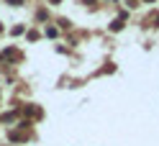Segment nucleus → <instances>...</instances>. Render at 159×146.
I'll use <instances>...</instances> for the list:
<instances>
[{
  "label": "nucleus",
  "mask_w": 159,
  "mask_h": 146,
  "mask_svg": "<svg viewBox=\"0 0 159 146\" xmlns=\"http://www.w3.org/2000/svg\"><path fill=\"white\" fill-rule=\"evenodd\" d=\"M5 3H8V5H13V8H18V5H23L26 0H5Z\"/></svg>",
  "instance_id": "6"
},
{
  "label": "nucleus",
  "mask_w": 159,
  "mask_h": 146,
  "mask_svg": "<svg viewBox=\"0 0 159 146\" xmlns=\"http://www.w3.org/2000/svg\"><path fill=\"white\" fill-rule=\"evenodd\" d=\"M23 113H26V115H34V118H41V110L34 108V105H31V108H23Z\"/></svg>",
  "instance_id": "3"
},
{
  "label": "nucleus",
  "mask_w": 159,
  "mask_h": 146,
  "mask_svg": "<svg viewBox=\"0 0 159 146\" xmlns=\"http://www.w3.org/2000/svg\"><path fill=\"white\" fill-rule=\"evenodd\" d=\"M57 3H59V0H52V5H57Z\"/></svg>",
  "instance_id": "8"
},
{
  "label": "nucleus",
  "mask_w": 159,
  "mask_h": 146,
  "mask_svg": "<svg viewBox=\"0 0 159 146\" xmlns=\"http://www.w3.org/2000/svg\"><path fill=\"white\" fill-rule=\"evenodd\" d=\"M8 136H11V141H26V128H21V131H11Z\"/></svg>",
  "instance_id": "1"
},
{
  "label": "nucleus",
  "mask_w": 159,
  "mask_h": 146,
  "mask_svg": "<svg viewBox=\"0 0 159 146\" xmlns=\"http://www.w3.org/2000/svg\"><path fill=\"white\" fill-rule=\"evenodd\" d=\"M152 21H157L154 26H159V13H157V15H152Z\"/></svg>",
  "instance_id": "7"
},
{
  "label": "nucleus",
  "mask_w": 159,
  "mask_h": 146,
  "mask_svg": "<svg viewBox=\"0 0 159 146\" xmlns=\"http://www.w3.org/2000/svg\"><path fill=\"white\" fill-rule=\"evenodd\" d=\"M108 28H111V31H121V28H123V15L116 18V21H111V26H108Z\"/></svg>",
  "instance_id": "2"
},
{
  "label": "nucleus",
  "mask_w": 159,
  "mask_h": 146,
  "mask_svg": "<svg viewBox=\"0 0 159 146\" xmlns=\"http://www.w3.org/2000/svg\"><path fill=\"white\" fill-rule=\"evenodd\" d=\"M144 3H154V0H144Z\"/></svg>",
  "instance_id": "9"
},
{
  "label": "nucleus",
  "mask_w": 159,
  "mask_h": 146,
  "mask_svg": "<svg viewBox=\"0 0 159 146\" xmlns=\"http://www.w3.org/2000/svg\"><path fill=\"white\" fill-rule=\"evenodd\" d=\"M44 33H46L49 38H54V36H59V31H57L54 26H46V28H44Z\"/></svg>",
  "instance_id": "5"
},
{
  "label": "nucleus",
  "mask_w": 159,
  "mask_h": 146,
  "mask_svg": "<svg viewBox=\"0 0 159 146\" xmlns=\"http://www.w3.org/2000/svg\"><path fill=\"white\" fill-rule=\"evenodd\" d=\"M0 31H3V23H0Z\"/></svg>",
  "instance_id": "10"
},
{
  "label": "nucleus",
  "mask_w": 159,
  "mask_h": 146,
  "mask_svg": "<svg viewBox=\"0 0 159 146\" xmlns=\"http://www.w3.org/2000/svg\"><path fill=\"white\" fill-rule=\"evenodd\" d=\"M3 59H18V51H16V49H5V51H3Z\"/></svg>",
  "instance_id": "4"
}]
</instances>
